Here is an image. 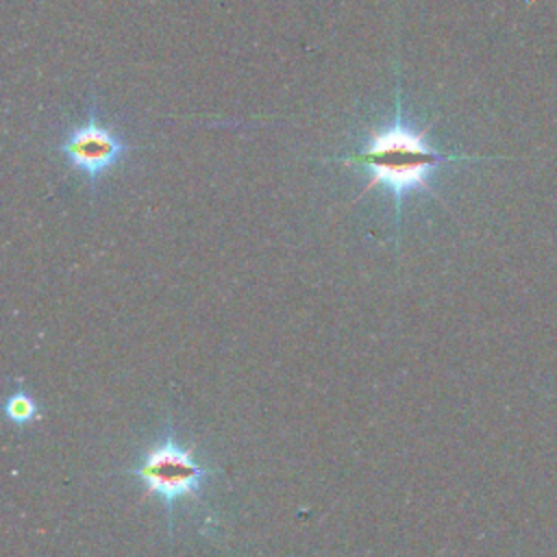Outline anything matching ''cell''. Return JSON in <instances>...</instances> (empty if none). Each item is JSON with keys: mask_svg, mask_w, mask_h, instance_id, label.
<instances>
[{"mask_svg": "<svg viewBox=\"0 0 557 557\" xmlns=\"http://www.w3.org/2000/svg\"><path fill=\"white\" fill-rule=\"evenodd\" d=\"M4 413L11 422L15 424H26L37 416V405L33 403L30 396H26L24 392H15L7 405H4Z\"/></svg>", "mask_w": 557, "mask_h": 557, "instance_id": "cell-4", "label": "cell"}, {"mask_svg": "<svg viewBox=\"0 0 557 557\" xmlns=\"http://www.w3.org/2000/svg\"><path fill=\"white\" fill-rule=\"evenodd\" d=\"M426 128H416L403 117L400 109V98L396 89V109H394V120L387 126L370 131L363 148H359L352 154L339 157V161L359 165L368 170L370 181L366 183L363 194L370 189L383 185L389 189L394 198V220L396 228L400 226V209L403 200L411 191H426L435 196L431 187V172L446 163V161H466L470 157H459L453 152H442L431 146L426 139Z\"/></svg>", "mask_w": 557, "mask_h": 557, "instance_id": "cell-1", "label": "cell"}, {"mask_svg": "<svg viewBox=\"0 0 557 557\" xmlns=\"http://www.w3.org/2000/svg\"><path fill=\"white\" fill-rule=\"evenodd\" d=\"M144 485L146 496H159L168 511V524L172 529L174 505L183 498L196 496L213 468L196 461L194 450L181 446L174 435L152 444L144 459L128 470Z\"/></svg>", "mask_w": 557, "mask_h": 557, "instance_id": "cell-2", "label": "cell"}, {"mask_svg": "<svg viewBox=\"0 0 557 557\" xmlns=\"http://www.w3.org/2000/svg\"><path fill=\"white\" fill-rule=\"evenodd\" d=\"M59 150L94 183L102 172L115 165L122 154L128 152V146L109 126L100 124L96 117V107H89L87 120L63 139Z\"/></svg>", "mask_w": 557, "mask_h": 557, "instance_id": "cell-3", "label": "cell"}]
</instances>
